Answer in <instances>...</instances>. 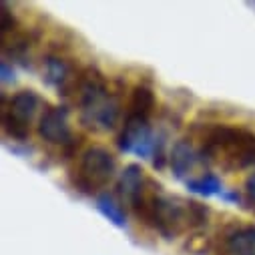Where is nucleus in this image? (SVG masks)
<instances>
[{"instance_id": "nucleus-1", "label": "nucleus", "mask_w": 255, "mask_h": 255, "mask_svg": "<svg viewBox=\"0 0 255 255\" xmlns=\"http://www.w3.org/2000/svg\"><path fill=\"white\" fill-rule=\"evenodd\" d=\"M131 209L135 211L137 219L155 229L167 241L189 231L203 229L209 221V207L193 199L167 195L155 179H147Z\"/></svg>"}, {"instance_id": "nucleus-2", "label": "nucleus", "mask_w": 255, "mask_h": 255, "mask_svg": "<svg viewBox=\"0 0 255 255\" xmlns=\"http://www.w3.org/2000/svg\"><path fill=\"white\" fill-rule=\"evenodd\" d=\"M199 151L207 165L237 173L255 165V133L239 125H207L201 133Z\"/></svg>"}, {"instance_id": "nucleus-3", "label": "nucleus", "mask_w": 255, "mask_h": 255, "mask_svg": "<svg viewBox=\"0 0 255 255\" xmlns=\"http://www.w3.org/2000/svg\"><path fill=\"white\" fill-rule=\"evenodd\" d=\"M75 91L81 109V123L89 129L113 131L119 123L121 101L109 89L105 75L95 67L81 71Z\"/></svg>"}, {"instance_id": "nucleus-4", "label": "nucleus", "mask_w": 255, "mask_h": 255, "mask_svg": "<svg viewBox=\"0 0 255 255\" xmlns=\"http://www.w3.org/2000/svg\"><path fill=\"white\" fill-rule=\"evenodd\" d=\"M115 175H117L115 155L107 147L93 145L81 155L73 175V183L81 193L99 197L101 193H105L103 189L115 179Z\"/></svg>"}, {"instance_id": "nucleus-5", "label": "nucleus", "mask_w": 255, "mask_h": 255, "mask_svg": "<svg viewBox=\"0 0 255 255\" xmlns=\"http://www.w3.org/2000/svg\"><path fill=\"white\" fill-rule=\"evenodd\" d=\"M42 105V99L32 89L16 91L8 103L2 95V107H0V123H2V131L6 137L24 143L30 135V123L34 121L38 109Z\"/></svg>"}, {"instance_id": "nucleus-6", "label": "nucleus", "mask_w": 255, "mask_h": 255, "mask_svg": "<svg viewBox=\"0 0 255 255\" xmlns=\"http://www.w3.org/2000/svg\"><path fill=\"white\" fill-rule=\"evenodd\" d=\"M38 137L50 145L71 147L75 143L71 123H69V109L65 105L48 107L38 117Z\"/></svg>"}, {"instance_id": "nucleus-7", "label": "nucleus", "mask_w": 255, "mask_h": 255, "mask_svg": "<svg viewBox=\"0 0 255 255\" xmlns=\"http://www.w3.org/2000/svg\"><path fill=\"white\" fill-rule=\"evenodd\" d=\"M207 165L199 147H195L191 141L187 139H181L173 145L171 149V155H169V167H171V173L175 179L187 183L189 179L197 177V169Z\"/></svg>"}, {"instance_id": "nucleus-8", "label": "nucleus", "mask_w": 255, "mask_h": 255, "mask_svg": "<svg viewBox=\"0 0 255 255\" xmlns=\"http://www.w3.org/2000/svg\"><path fill=\"white\" fill-rule=\"evenodd\" d=\"M217 255H255V223L229 227L217 245Z\"/></svg>"}, {"instance_id": "nucleus-9", "label": "nucleus", "mask_w": 255, "mask_h": 255, "mask_svg": "<svg viewBox=\"0 0 255 255\" xmlns=\"http://www.w3.org/2000/svg\"><path fill=\"white\" fill-rule=\"evenodd\" d=\"M44 81L54 87L58 95H69L77 89L79 75L73 73V67L62 56H46L44 60Z\"/></svg>"}, {"instance_id": "nucleus-10", "label": "nucleus", "mask_w": 255, "mask_h": 255, "mask_svg": "<svg viewBox=\"0 0 255 255\" xmlns=\"http://www.w3.org/2000/svg\"><path fill=\"white\" fill-rule=\"evenodd\" d=\"M147 183L145 171L137 163L125 165V169L117 177V197L121 199L123 205H133V201L141 195V191Z\"/></svg>"}, {"instance_id": "nucleus-11", "label": "nucleus", "mask_w": 255, "mask_h": 255, "mask_svg": "<svg viewBox=\"0 0 255 255\" xmlns=\"http://www.w3.org/2000/svg\"><path fill=\"white\" fill-rule=\"evenodd\" d=\"M185 187H187L189 193L199 195V197H221L225 193V187H223L221 179L211 171H203L197 177L189 179L185 183Z\"/></svg>"}, {"instance_id": "nucleus-12", "label": "nucleus", "mask_w": 255, "mask_h": 255, "mask_svg": "<svg viewBox=\"0 0 255 255\" xmlns=\"http://www.w3.org/2000/svg\"><path fill=\"white\" fill-rule=\"evenodd\" d=\"M157 101H155V93L145 87V85H137L131 93L129 105H127V115L133 117H143V119H151L155 113Z\"/></svg>"}, {"instance_id": "nucleus-13", "label": "nucleus", "mask_w": 255, "mask_h": 255, "mask_svg": "<svg viewBox=\"0 0 255 255\" xmlns=\"http://www.w3.org/2000/svg\"><path fill=\"white\" fill-rule=\"evenodd\" d=\"M95 205H97V211L109 221L113 223L115 227L119 229H125L127 227V215H125V209H123V203L117 195L113 193H101L99 197H95Z\"/></svg>"}, {"instance_id": "nucleus-14", "label": "nucleus", "mask_w": 255, "mask_h": 255, "mask_svg": "<svg viewBox=\"0 0 255 255\" xmlns=\"http://www.w3.org/2000/svg\"><path fill=\"white\" fill-rule=\"evenodd\" d=\"M0 75H2V85L14 83V69L10 67V62L6 58H2V62H0Z\"/></svg>"}, {"instance_id": "nucleus-15", "label": "nucleus", "mask_w": 255, "mask_h": 255, "mask_svg": "<svg viewBox=\"0 0 255 255\" xmlns=\"http://www.w3.org/2000/svg\"><path fill=\"white\" fill-rule=\"evenodd\" d=\"M245 195H247L249 203H251L253 209H255V173H251V175L245 179Z\"/></svg>"}]
</instances>
